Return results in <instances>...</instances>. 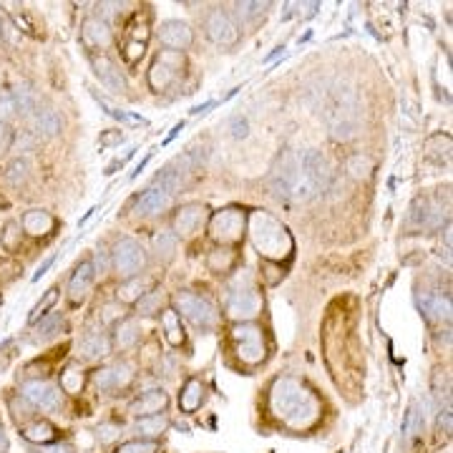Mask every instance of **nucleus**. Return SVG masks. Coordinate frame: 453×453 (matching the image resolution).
Wrapping results in <instances>:
<instances>
[{"mask_svg":"<svg viewBox=\"0 0 453 453\" xmlns=\"http://www.w3.org/2000/svg\"><path fill=\"white\" fill-rule=\"evenodd\" d=\"M270 411L292 431H307L320 420V400L298 378H277L270 388Z\"/></svg>","mask_w":453,"mask_h":453,"instance_id":"f257e3e1","label":"nucleus"},{"mask_svg":"<svg viewBox=\"0 0 453 453\" xmlns=\"http://www.w3.org/2000/svg\"><path fill=\"white\" fill-rule=\"evenodd\" d=\"M250 239L255 244V250L270 262H282V257H290V252L295 250V242H292L287 227L267 212H252L250 214Z\"/></svg>","mask_w":453,"mask_h":453,"instance_id":"f03ea898","label":"nucleus"},{"mask_svg":"<svg viewBox=\"0 0 453 453\" xmlns=\"http://www.w3.org/2000/svg\"><path fill=\"white\" fill-rule=\"evenodd\" d=\"M111 267H114L116 275H121L126 280L139 277L142 270L146 267V252L136 239L121 237L111 250Z\"/></svg>","mask_w":453,"mask_h":453,"instance_id":"7ed1b4c3","label":"nucleus"},{"mask_svg":"<svg viewBox=\"0 0 453 453\" xmlns=\"http://www.w3.org/2000/svg\"><path fill=\"white\" fill-rule=\"evenodd\" d=\"M204 33L214 46L232 48L239 43V26L224 8H212L204 18Z\"/></svg>","mask_w":453,"mask_h":453,"instance_id":"20e7f679","label":"nucleus"},{"mask_svg":"<svg viewBox=\"0 0 453 453\" xmlns=\"http://www.w3.org/2000/svg\"><path fill=\"white\" fill-rule=\"evenodd\" d=\"M232 338L237 343V358L247 366H259L264 360V340H262V330L257 325L252 323H239L234 325L232 330Z\"/></svg>","mask_w":453,"mask_h":453,"instance_id":"39448f33","label":"nucleus"},{"mask_svg":"<svg viewBox=\"0 0 453 453\" xmlns=\"http://www.w3.org/2000/svg\"><path fill=\"white\" fill-rule=\"evenodd\" d=\"M174 305H176V310H179V315H184V318L189 320L191 325H196V327H212V325L216 323L214 305L207 298H202V295L182 290L174 298Z\"/></svg>","mask_w":453,"mask_h":453,"instance_id":"423d86ee","label":"nucleus"},{"mask_svg":"<svg viewBox=\"0 0 453 453\" xmlns=\"http://www.w3.org/2000/svg\"><path fill=\"white\" fill-rule=\"evenodd\" d=\"M21 395L38 411L55 413L61 408V388L48 383V380H28L21 386Z\"/></svg>","mask_w":453,"mask_h":453,"instance_id":"0eeeda50","label":"nucleus"},{"mask_svg":"<svg viewBox=\"0 0 453 453\" xmlns=\"http://www.w3.org/2000/svg\"><path fill=\"white\" fill-rule=\"evenodd\" d=\"M244 214L239 210H222L212 216L210 232L216 242H237L244 232Z\"/></svg>","mask_w":453,"mask_h":453,"instance_id":"6e6552de","label":"nucleus"},{"mask_svg":"<svg viewBox=\"0 0 453 453\" xmlns=\"http://www.w3.org/2000/svg\"><path fill=\"white\" fill-rule=\"evenodd\" d=\"M182 55L174 53V51H166L151 63L149 68V86L154 88L156 94H162L164 88H169L174 83L176 74H179V68H182Z\"/></svg>","mask_w":453,"mask_h":453,"instance_id":"1a4fd4ad","label":"nucleus"},{"mask_svg":"<svg viewBox=\"0 0 453 453\" xmlns=\"http://www.w3.org/2000/svg\"><path fill=\"white\" fill-rule=\"evenodd\" d=\"M227 315L237 323H250L259 315V298L255 290H234L227 300Z\"/></svg>","mask_w":453,"mask_h":453,"instance_id":"9d476101","label":"nucleus"},{"mask_svg":"<svg viewBox=\"0 0 453 453\" xmlns=\"http://www.w3.org/2000/svg\"><path fill=\"white\" fill-rule=\"evenodd\" d=\"M298 169H300L298 156L284 154L282 159H280V164L275 166V171H272V191H275V196L290 199L292 184L298 179Z\"/></svg>","mask_w":453,"mask_h":453,"instance_id":"9b49d317","label":"nucleus"},{"mask_svg":"<svg viewBox=\"0 0 453 453\" xmlns=\"http://www.w3.org/2000/svg\"><path fill=\"white\" fill-rule=\"evenodd\" d=\"M207 219V207L204 204H184L182 210L174 214V234L176 237H191L199 232V227Z\"/></svg>","mask_w":453,"mask_h":453,"instance_id":"f8f14e48","label":"nucleus"},{"mask_svg":"<svg viewBox=\"0 0 453 453\" xmlns=\"http://www.w3.org/2000/svg\"><path fill=\"white\" fill-rule=\"evenodd\" d=\"M171 199H174V194H171L166 187H162V184H151L149 189H146L142 196H139V199H136L134 212L139 216L159 214V212H164L166 207H169Z\"/></svg>","mask_w":453,"mask_h":453,"instance_id":"ddd939ff","label":"nucleus"},{"mask_svg":"<svg viewBox=\"0 0 453 453\" xmlns=\"http://www.w3.org/2000/svg\"><path fill=\"white\" fill-rule=\"evenodd\" d=\"M159 41H162V46L171 48L174 53H179V51H187L194 43V33L182 21H164L162 28H159Z\"/></svg>","mask_w":453,"mask_h":453,"instance_id":"4468645a","label":"nucleus"},{"mask_svg":"<svg viewBox=\"0 0 453 453\" xmlns=\"http://www.w3.org/2000/svg\"><path fill=\"white\" fill-rule=\"evenodd\" d=\"M91 63H94V74L99 76V81H101L111 94H123V91H126V81H123L121 71H119V66H116L108 55H103V53L94 55Z\"/></svg>","mask_w":453,"mask_h":453,"instance_id":"2eb2a0df","label":"nucleus"},{"mask_svg":"<svg viewBox=\"0 0 453 453\" xmlns=\"http://www.w3.org/2000/svg\"><path fill=\"white\" fill-rule=\"evenodd\" d=\"M298 162H300L302 174L310 176L320 189H325V187H327V179H330V166H327V159L323 156V151H318V149L305 151L302 156H298Z\"/></svg>","mask_w":453,"mask_h":453,"instance_id":"dca6fc26","label":"nucleus"},{"mask_svg":"<svg viewBox=\"0 0 453 453\" xmlns=\"http://www.w3.org/2000/svg\"><path fill=\"white\" fill-rule=\"evenodd\" d=\"M423 428H426V411L420 406L418 400H413L411 406H408L406 416H403V426H400V438L406 446L416 443V441L423 436Z\"/></svg>","mask_w":453,"mask_h":453,"instance_id":"f3484780","label":"nucleus"},{"mask_svg":"<svg viewBox=\"0 0 453 453\" xmlns=\"http://www.w3.org/2000/svg\"><path fill=\"white\" fill-rule=\"evenodd\" d=\"M169 406V395L156 388V391H146L142 393L139 398L129 406V413L139 416V418H146V416H156V413H164V408Z\"/></svg>","mask_w":453,"mask_h":453,"instance_id":"a211bd4d","label":"nucleus"},{"mask_svg":"<svg viewBox=\"0 0 453 453\" xmlns=\"http://www.w3.org/2000/svg\"><path fill=\"white\" fill-rule=\"evenodd\" d=\"M94 277H96L94 262H91V259H83V262L76 267L74 275H71V282H68V298L74 300V302L86 298V292H88V287H91V282H94Z\"/></svg>","mask_w":453,"mask_h":453,"instance_id":"6ab92c4d","label":"nucleus"},{"mask_svg":"<svg viewBox=\"0 0 453 453\" xmlns=\"http://www.w3.org/2000/svg\"><path fill=\"white\" fill-rule=\"evenodd\" d=\"M81 35H83V43H86L88 48H103L111 41V28H108V23L101 21V18H86Z\"/></svg>","mask_w":453,"mask_h":453,"instance_id":"aec40b11","label":"nucleus"},{"mask_svg":"<svg viewBox=\"0 0 453 453\" xmlns=\"http://www.w3.org/2000/svg\"><path fill=\"white\" fill-rule=\"evenodd\" d=\"M420 310L428 320H451V298L433 292V295H423L420 300Z\"/></svg>","mask_w":453,"mask_h":453,"instance_id":"412c9836","label":"nucleus"},{"mask_svg":"<svg viewBox=\"0 0 453 453\" xmlns=\"http://www.w3.org/2000/svg\"><path fill=\"white\" fill-rule=\"evenodd\" d=\"M21 227L26 234H33V237H41L46 232L53 230V216L48 214L46 210H31L23 214Z\"/></svg>","mask_w":453,"mask_h":453,"instance_id":"4be33fe9","label":"nucleus"},{"mask_svg":"<svg viewBox=\"0 0 453 453\" xmlns=\"http://www.w3.org/2000/svg\"><path fill=\"white\" fill-rule=\"evenodd\" d=\"M202 400H204V383L196 378H189L184 383L182 393H179V408L184 413H196L202 408Z\"/></svg>","mask_w":453,"mask_h":453,"instance_id":"5701e85b","label":"nucleus"},{"mask_svg":"<svg viewBox=\"0 0 453 453\" xmlns=\"http://www.w3.org/2000/svg\"><path fill=\"white\" fill-rule=\"evenodd\" d=\"M35 131L41 136H55L63 131V119L55 108H41L35 114Z\"/></svg>","mask_w":453,"mask_h":453,"instance_id":"b1692460","label":"nucleus"},{"mask_svg":"<svg viewBox=\"0 0 453 453\" xmlns=\"http://www.w3.org/2000/svg\"><path fill=\"white\" fill-rule=\"evenodd\" d=\"M139 335H142V330H139L136 320H121V323L116 325L114 343L119 350H129V348H134L139 343Z\"/></svg>","mask_w":453,"mask_h":453,"instance_id":"393cba45","label":"nucleus"},{"mask_svg":"<svg viewBox=\"0 0 453 453\" xmlns=\"http://www.w3.org/2000/svg\"><path fill=\"white\" fill-rule=\"evenodd\" d=\"M151 280L146 277H131L119 287V302H139L151 287Z\"/></svg>","mask_w":453,"mask_h":453,"instance_id":"a878e982","label":"nucleus"},{"mask_svg":"<svg viewBox=\"0 0 453 453\" xmlns=\"http://www.w3.org/2000/svg\"><path fill=\"white\" fill-rule=\"evenodd\" d=\"M78 350H81V355L86 360H96L108 352V340L103 338L101 332H88L86 338L81 340V348H78Z\"/></svg>","mask_w":453,"mask_h":453,"instance_id":"bb28decb","label":"nucleus"},{"mask_svg":"<svg viewBox=\"0 0 453 453\" xmlns=\"http://www.w3.org/2000/svg\"><path fill=\"white\" fill-rule=\"evenodd\" d=\"M23 438L31 441V443H41V446H46L48 441L55 438V428L48 423V420H35V423H31V426H23Z\"/></svg>","mask_w":453,"mask_h":453,"instance_id":"cd10ccee","label":"nucleus"},{"mask_svg":"<svg viewBox=\"0 0 453 453\" xmlns=\"http://www.w3.org/2000/svg\"><path fill=\"white\" fill-rule=\"evenodd\" d=\"M61 330H63V315L61 312H48V315L41 318V323L35 325V340L55 338Z\"/></svg>","mask_w":453,"mask_h":453,"instance_id":"c85d7f7f","label":"nucleus"},{"mask_svg":"<svg viewBox=\"0 0 453 453\" xmlns=\"http://www.w3.org/2000/svg\"><path fill=\"white\" fill-rule=\"evenodd\" d=\"M164 330H166V340H169V345L179 348L184 343V327H182V315L174 310H166L164 312Z\"/></svg>","mask_w":453,"mask_h":453,"instance_id":"c756f323","label":"nucleus"},{"mask_svg":"<svg viewBox=\"0 0 453 453\" xmlns=\"http://www.w3.org/2000/svg\"><path fill=\"white\" fill-rule=\"evenodd\" d=\"M169 428V418L164 416V413H156V416H146V418H139V423H136V431L144 433V436H149L151 441L156 438V436H162L164 431Z\"/></svg>","mask_w":453,"mask_h":453,"instance_id":"7c9ffc66","label":"nucleus"},{"mask_svg":"<svg viewBox=\"0 0 453 453\" xmlns=\"http://www.w3.org/2000/svg\"><path fill=\"white\" fill-rule=\"evenodd\" d=\"M176 234L174 232H159L154 237V255L156 259H162V262H169L171 257H174L176 252Z\"/></svg>","mask_w":453,"mask_h":453,"instance_id":"2f4dec72","label":"nucleus"},{"mask_svg":"<svg viewBox=\"0 0 453 453\" xmlns=\"http://www.w3.org/2000/svg\"><path fill=\"white\" fill-rule=\"evenodd\" d=\"M61 388L66 393H81L83 388V370L78 366H68L66 370L61 373Z\"/></svg>","mask_w":453,"mask_h":453,"instance_id":"473e14b6","label":"nucleus"},{"mask_svg":"<svg viewBox=\"0 0 453 453\" xmlns=\"http://www.w3.org/2000/svg\"><path fill=\"white\" fill-rule=\"evenodd\" d=\"M207 264H210L212 272H227L234 264V252L232 250H224V247H219V250H214L210 255V259H207Z\"/></svg>","mask_w":453,"mask_h":453,"instance_id":"72a5a7b5","label":"nucleus"},{"mask_svg":"<svg viewBox=\"0 0 453 453\" xmlns=\"http://www.w3.org/2000/svg\"><path fill=\"white\" fill-rule=\"evenodd\" d=\"M15 99V106H18V114L21 116H28L31 111H35V103H38V99H35V94L31 91V88H15V91H10Z\"/></svg>","mask_w":453,"mask_h":453,"instance_id":"f704fd0d","label":"nucleus"},{"mask_svg":"<svg viewBox=\"0 0 453 453\" xmlns=\"http://www.w3.org/2000/svg\"><path fill=\"white\" fill-rule=\"evenodd\" d=\"M156 451H159V443H156V441L136 438V441H126V443H121L114 453H156Z\"/></svg>","mask_w":453,"mask_h":453,"instance_id":"c9c22d12","label":"nucleus"},{"mask_svg":"<svg viewBox=\"0 0 453 453\" xmlns=\"http://www.w3.org/2000/svg\"><path fill=\"white\" fill-rule=\"evenodd\" d=\"M55 300H58V287L46 290L43 300H38V302L33 305V310H31V315H28V323H38V318H43V315H46V310L55 302Z\"/></svg>","mask_w":453,"mask_h":453,"instance_id":"e433bc0d","label":"nucleus"},{"mask_svg":"<svg viewBox=\"0 0 453 453\" xmlns=\"http://www.w3.org/2000/svg\"><path fill=\"white\" fill-rule=\"evenodd\" d=\"M6 179L13 184V187H21V184L28 179V162L26 159H13V162L8 164Z\"/></svg>","mask_w":453,"mask_h":453,"instance_id":"4c0bfd02","label":"nucleus"},{"mask_svg":"<svg viewBox=\"0 0 453 453\" xmlns=\"http://www.w3.org/2000/svg\"><path fill=\"white\" fill-rule=\"evenodd\" d=\"M348 171H350L355 179H368V176H370V171H373V164H370V159H368V156L355 154V156H350V159H348Z\"/></svg>","mask_w":453,"mask_h":453,"instance_id":"58836bf2","label":"nucleus"},{"mask_svg":"<svg viewBox=\"0 0 453 453\" xmlns=\"http://www.w3.org/2000/svg\"><path fill=\"white\" fill-rule=\"evenodd\" d=\"M162 302H164V292H159V290L146 292V295L139 300V312H142V315H154V312H159Z\"/></svg>","mask_w":453,"mask_h":453,"instance_id":"ea45409f","label":"nucleus"},{"mask_svg":"<svg viewBox=\"0 0 453 453\" xmlns=\"http://www.w3.org/2000/svg\"><path fill=\"white\" fill-rule=\"evenodd\" d=\"M94 383L99 391L108 393V391H116V378H114V368H101V370H96L94 375Z\"/></svg>","mask_w":453,"mask_h":453,"instance_id":"a19ab883","label":"nucleus"},{"mask_svg":"<svg viewBox=\"0 0 453 453\" xmlns=\"http://www.w3.org/2000/svg\"><path fill=\"white\" fill-rule=\"evenodd\" d=\"M267 8H270V3H239L237 10H239V18H244V21H255V18L264 15Z\"/></svg>","mask_w":453,"mask_h":453,"instance_id":"79ce46f5","label":"nucleus"},{"mask_svg":"<svg viewBox=\"0 0 453 453\" xmlns=\"http://www.w3.org/2000/svg\"><path fill=\"white\" fill-rule=\"evenodd\" d=\"M114 368V378H116V391L119 388H126L134 380V368L129 366V363H116Z\"/></svg>","mask_w":453,"mask_h":453,"instance_id":"37998d69","label":"nucleus"},{"mask_svg":"<svg viewBox=\"0 0 453 453\" xmlns=\"http://www.w3.org/2000/svg\"><path fill=\"white\" fill-rule=\"evenodd\" d=\"M15 114H18V106H15L13 94L0 96V121H3V123L10 121V119H13Z\"/></svg>","mask_w":453,"mask_h":453,"instance_id":"c03bdc74","label":"nucleus"},{"mask_svg":"<svg viewBox=\"0 0 453 453\" xmlns=\"http://www.w3.org/2000/svg\"><path fill=\"white\" fill-rule=\"evenodd\" d=\"M96 433H99V438H101V443H111V441L119 438V433H121V428L114 426V423H101V426L96 428Z\"/></svg>","mask_w":453,"mask_h":453,"instance_id":"a18cd8bd","label":"nucleus"},{"mask_svg":"<svg viewBox=\"0 0 453 453\" xmlns=\"http://www.w3.org/2000/svg\"><path fill=\"white\" fill-rule=\"evenodd\" d=\"M247 134H250L247 119H244V116H234V119H232V136H234V139H244Z\"/></svg>","mask_w":453,"mask_h":453,"instance_id":"49530a36","label":"nucleus"},{"mask_svg":"<svg viewBox=\"0 0 453 453\" xmlns=\"http://www.w3.org/2000/svg\"><path fill=\"white\" fill-rule=\"evenodd\" d=\"M10 144H13V131L8 129V123L0 121V154H6L10 149Z\"/></svg>","mask_w":453,"mask_h":453,"instance_id":"de8ad7c7","label":"nucleus"},{"mask_svg":"<svg viewBox=\"0 0 453 453\" xmlns=\"http://www.w3.org/2000/svg\"><path fill=\"white\" fill-rule=\"evenodd\" d=\"M438 428L446 433V436L451 433V411H448V408H446V411L438 413Z\"/></svg>","mask_w":453,"mask_h":453,"instance_id":"09e8293b","label":"nucleus"},{"mask_svg":"<svg viewBox=\"0 0 453 453\" xmlns=\"http://www.w3.org/2000/svg\"><path fill=\"white\" fill-rule=\"evenodd\" d=\"M38 453H74L66 443H51V446H38Z\"/></svg>","mask_w":453,"mask_h":453,"instance_id":"8fccbe9b","label":"nucleus"},{"mask_svg":"<svg viewBox=\"0 0 453 453\" xmlns=\"http://www.w3.org/2000/svg\"><path fill=\"white\" fill-rule=\"evenodd\" d=\"M53 262H55V255H53V257H48L46 262H43L41 267H38V270H35V275H33V277H31V280H33V282H38V280H41L43 275H46V272L51 270V267H53Z\"/></svg>","mask_w":453,"mask_h":453,"instance_id":"3c124183","label":"nucleus"},{"mask_svg":"<svg viewBox=\"0 0 453 453\" xmlns=\"http://www.w3.org/2000/svg\"><path fill=\"white\" fill-rule=\"evenodd\" d=\"M151 156H154V151H149V154L144 156L142 162L136 164V166H134V171H131V174H129V179H136V176H139V174H142V171H144V169H146V164H149V162H151Z\"/></svg>","mask_w":453,"mask_h":453,"instance_id":"603ef678","label":"nucleus"},{"mask_svg":"<svg viewBox=\"0 0 453 453\" xmlns=\"http://www.w3.org/2000/svg\"><path fill=\"white\" fill-rule=\"evenodd\" d=\"M182 131H184V121H179V123H176V126H174V129L169 131V136L164 139V146H169V144L174 142V139H176V136H179V134H182Z\"/></svg>","mask_w":453,"mask_h":453,"instance_id":"864d4df0","label":"nucleus"},{"mask_svg":"<svg viewBox=\"0 0 453 453\" xmlns=\"http://www.w3.org/2000/svg\"><path fill=\"white\" fill-rule=\"evenodd\" d=\"M214 106H216V101H204L202 106H194V108H191V114H194V116L207 114V111H210V108H214Z\"/></svg>","mask_w":453,"mask_h":453,"instance_id":"5fc2aeb1","label":"nucleus"},{"mask_svg":"<svg viewBox=\"0 0 453 453\" xmlns=\"http://www.w3.org/2000/svg\"><path fill=\"white\" fill-rule=\"evenodd\" d=\"M119 310H121L119 305H106V307H103V312H106V315H103V320H114Z\"/></svg>","mask_w":453,"mask_h":453,"instance_id":"6e6d98bb","label":"nucleus"},{"mask_svg":"<svg viewBox=\"0 0 453 453\" xmlns=\"http://www.w3.org/2000/svg\"><path fill=\"white\" fill-rule=\"evenodd\" d=\"M96 212H99V207H91V210H88V212H86V214H83V216H81V222H78V230H81L83 224H86V222H88V219H91V216H94V214H96Z\"/></svg>","mask_w":453,"mask_h":453,"instance_id":"4d7b16f0","label":"nucleus"},{"mask_svg":"<svg viewBox=\"0 0 453 453\" xmlns=\"http://www.w3.org/2000/svg\"><path fill=\"white\" fill-rule=\"evenodd\" d=\"M282 51H284V46H277V48H275V51H272L270 55H264V63H270L272 58H277V55L282 53Z\"/></svg>","mask_w":453,"mask_h":453,"instance_id":"13d9d810","label":"nucleus"},{"mask_svg":"<svg viewBox=\"0 0 453 453\" xmlns=\"http://www.w3.org/2000/svg\"><path fill=\"white\" fill-rule=\"evenodd\" d=\"M8 451V441H6V433H3V428H0V453Z\"/></svg>","mask_w":453,"mask_h":453,"instance_id":"bf43d9fd","label":"nucleus"}]
</instances>
